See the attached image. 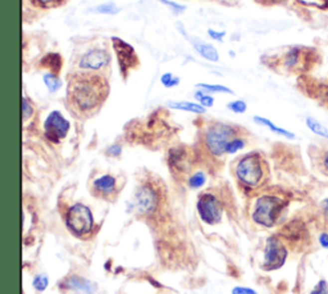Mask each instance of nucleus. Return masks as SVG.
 <instances>
[{
  "label": "nucleus",
  "mask_w": 328,
  "mask_h": 294,
  "mask_svg": "<svg viewBox=\"0 0 328 294\" xmlns=\"http://www.w3.org/2000/svg\"><path fill=\"white\" fill-rule=\"evenodd\" d=\"M111 60V55L103 49H93L87 51L80 60V67L85 69H100L107 66Z\"/></svg>",
  "instance_id": "obj_11"
},
{
  "label": "nucleus",
  "mask_w": 328,
  "mask_h": 294,
  "mask_svg": "<svg viewBox=\"0 0 328 294\" xmlns=\"http://www.w3.org/2000/svg\"><path fill=\"white\" fill-rule=\"evenodd\" d=\"M44 82L50 91H57L58 89L62 86V81H60L59 78L54 75L53 72L46 73V75L44 76Z\"/></svg>",
  "instance_id": "obj_19"
},
{
  "label": "nucleus",
  "mask_w": 328,
  "mask_h": 294,
  "mask_svg": "<svg viewBox=\"0 0 328 294\" xmlns=\"http://www.w3.org/2000/svg\"><path fill=\"white\" fill-rule=\"evenodd\" d=\"M236 175L242 184L248 186H258L264 176L262 158L259 154L250 153L245 156L237 165Z\"/></svg>",
  "instance_id": "obj_3"
},
{
  "label": "nucleus",
  "mask_w": 328,
  "mask_h": 294,
  "mask_svg": "<svg viewBox=\"0 0 328 294\" xmlns=\"http://www.w3.org/2000/svg\"><path fill=\"white\" fill-rule=\"evenodd\" d=\"M96 10H98L99 13H108V14H114V13L120 12V9H118V8H116L114 5H112V4H105V5H100Z\"/></svg>",
  "instance_id": "obj_28"
},
{
  "label": "nucleus",
  "mask_w": 328,
  "mask_h": 294,
  "mask_svg": "<svg viewBox=\"0 0 328 294\" xmlns=\"http://www.w3.org/2000/svg\"><path fill=\"white\" fill-rule=\"evenodd\" d=\"M108 154H111V156H118L121 154V147L120 145H113L108 149Z\"/></svg>",
  "instance_id": "obj_34"
},
{
  "label": "nucleus",
  "mask_w": 328,
  "mask_h": 294,
  "mask_svg": "<svg viewBox=\"0 0 328 294\" xmlns=\"http://www.w3.org/2000/svg\"><path fill=\"white\" fill-rule=\"evenodd\" d=\"M254 121L259 123V125H263V126H267L269 130H271V131L275 132V134H278V135L284 136V138H286V139H290V140H294V139L296 138L294 132L289 131V130H286V129H282V127L276 126L275 123L272 122L271 120H268V118L255 116V117H254Z\"/></svg>",
  "instance_id": "obj_14"
},
{
  "label": "nucleus",
  "mask_w": 328,
  "mask_h": 294,
  "mask_svg": "<svg viewBox=\"0 0 328 294\" xmlns=\"http://www.w3.org/2000/svg\"><path fill=\"white\" fill-rule=\"evenodd\" d=\"M244 147H245V141L242 140V139L235 138L232 141H231L230 144H228V147H227V153L228 154L236 153L237 150L242 149Z\"/></svg>",
  "instance_id": "obj_25"
},
{
  "label": "nucleus",
  "mask_w": 328,
  "mask_h": 294,
  "mask_svg": "<svg viewBox=\"0 0 328 294\" xmlns=\"http://www.w3.org/2000/svg\"><path fill=\"white\" fill-rule=\"evenodd\" d=\"M204 183H205V175L203 172H196L192 176L190 177V180H188V185L192 188V189H197L200 186H203Z\"/></svg>",
  "instance_id": "obj_21"
},
{
  "label": "nucleus",
  "mask_w": 328,
  "mask_h": 294,
  "mask_svg": "<svg viewBox=\"0 0 328 294\" xmlns=\"http://www.w3.org/2000/svg\"><path fill=\"white\" fill-rule=\"evenodd\" d=\"M66 287L67 288L76 291L78 293L84 294H94L95 292V285L89 280L80 278V276H71L66 280Z\"/></svg>",
  "instance_id": "obj_12"
},
{
  "label": "nucleus",
  "mask_w": 328,
  "mask_h": 294,
  "mask_svg": "<svg viewBox=\"0 0 328 294\" xmlns=\"http://www.w3.org/2000/svg\"><path fill=\"white\" fill-rule=\"evenodd\" d=\"M232 294H258L257 292L250 288H244V287H236L233 288Z\"/></svg>",
  "instance_id": "obj_30"
},
{
  "label": "nucleus",
  "mask_w": 328,
  "mask_h": 294,
  "mask_svg": "<svg viewBox=\"0 0 328 294\" xmlns=\"http://www.w3.org/2000/svg\"><path fill=\"white\" fill-rule=\"evenodd\" d=\"M209 35H210V36L215 40H222V37L226 35V32H223V31H222V32H217V31L209 30Z\"/></svg>",
  "instance_id": "obj_33"
},
{
  "label": "nucleus",
  "mask_w": 328,
  "mask_h": 294,
  "mask_svg": "<svg viewBox=\"0 0 328 294\" xmlns=\"http://www.w3.org/2000/svg\"><path fill=\"white\" fill-rule=\"evenodd\" d=\"M40 4H42V5L48 6V5H53V4L58 3V1H60V0H37Z\"/></svg>",
  "instance_id": "obj_35"
},
{
  "label": "nucleus",
  "mask_w": 328,
  "mask_h": 294,
  "mask_svg": "<svg viewBox=\"0 0 328 294\" xmlns=\"http://www.w3.org/2000/svg\"><path fill=\"white\" fill-rule=\"evenodd\" d=\"M161 82L165 87H173V86H177V85L179 84V78L178 77H174V76H173L172 73L168 72V73H164V75L162 76Z\"/></svg>",
  "instance_id": "obj_23"
},
{
  "label": "nucleus",
  "mask_w": 328,
  "mask_h": 294,
  "mask_svg": "<svg viewBox=\"0 0 328 294\" xmlns=\"http://www.w3.org/2000/svg\"><path fill=\"white\" fill-rule=\"evenodd\" d=\"M45 66L48 67H51V69H53V73L54 72H58L60 69V66H62V58H60V55L58 54H49L45 57L44 59V63Z\"/></svg>",
  "instance_id": "obj_18"
},
{
  "label": "nucleus",
  "mask_w": 328,
  "mask_h": 294,
  "mask_svg": "<svg viewBox=\"0 0 328 294\" xmlns=\"http://www.w3.org/2000/svg\"><path fill=\"white\" fill-rule=\"evenodd\" d=\"M195 98L200 102V104L203 105L204 108H208V107H212L214 104V99H213L212 96L208 95V94L203 93V91H197L195 93Z\"/></svg>",
  "instance_id": "obj_22"
},
{
  "label": "nucleus",
  "mask_w": 328,
  "mask_h": 294,
  "mask_svg": "<svg viewBox=\"0 0 328 294\" xmlns=\"http://www.w3.org/2000/svg\"><path fill=\"white\" fill-rule=\"evenodd\" d=\"M69 126V122L60 112L53 111L44 123L45 136L53 143H60V140L66 138L68 134Z\"/></svg>",
  "instance_id": "obj_8"
},
{
  "label": "nucleus",
  "mask_w": 328,
  "mask_h": 294,
  "mask_svg": "<svg viewBox=\"0 0 328 294\" xmlns=\"http://www.w3.org/2000/svg\"><path fill=\"white\" fill-rule=\"evenodd\" d=\"M170 108L179 109V111L191 112V113H204L205 108L201 104H196V103L190 102H169L168 103Z\"/></svg>",
  "instance_id": "obj_16"
},
{
  "label": "nucleus",
  "mask_w": 328,
  "mask_h": 294,
  "mask_svg": "<svg viewBox=\"0 0 328 294\" xmlns=\"http://www.w3.org/2000/svg\"><path fill=\"white\" fill-rule=\"evenodd\" d=\"M22 107H23V120H27L32 114V105L28 103L27 98H23V103H22Z\"/></svg>",
  "instance_id": "obj_29"
},
{
  "label": "nucleus",
  "mask_w": 328,
  "mask_h": 294,
  "mask_svg": "<svg viewBox=\"0 0 328 294\" xmlns=\"http://www.w3.org/2000/svg\"><path fill=\"white\" fill-rule=\"evenodd\" d=\"M322 208H323V211H325V212L328 215V197H327V198H326V199H323V202H322Z\"/></svg>",
  "instance_id": "obj_37"
},
{
  "label": "nucleus",
  "mask_w": 328,
  "mask_h": 294,
  "mask_svg": "<svg viewBox=\"0 0 328 294\" xmlns=\"http://www.w3.org/2000/svg\"><path fill=\"white\" fill-rule=\"evenodd\" d=\"M32 284H33V287L36 288V291L42 292L46 289V287H48L49 280H48V278H46V275H37L35 279H33Z\"/></svg>",
  "instance_id": "obj_24"
},
{
  "label": "nucleus",
  "mask_w": 328,
  "mask_h": 294,
  "mask_svg": "<svg viewBox=\"0 0 328 294\" xmlns=\"http://www.w3.org/2000/svg\"><path fill=\"white\" fill-rule=\"evenodd\" d=\"M305 123H307V127L311 130L313 134H316L317 136H320V138L323 139H328V127L325 126L322 122L317 120L314 117H307L305 120Z\"/></svg>",
  "instance_id": "obj_15"
},
{
  "label": "nucleus",
  "mask_w": 328,
  "mask_h": 294,
  "mask_svg": "<svg viewBox=\"0 0 328 294\" xmlns=\"http://www.w3.org/2000/svg\"><path fill=\"white\" fill-rule=\"evenodd\" d=\"M197 211L200 213V217L205 224L209 225H215L221 221L223 207L219 199L213 194H203L197 201Z\"/></svg>",
  "instance_id": "obj_7"
},
{
  "label": "nucleus",
  "mask_w": 328,
  "mask_h": 294,
  "mask_svg": "<svg viewBox=\"0 0 328 294\" xmlns=\"http://www.w3.org/2000/svg\"><path fill=\"white\" fill-rule=\"evenodd\" d=\"M114 188H116V179L111 175H104L94 181V190L96 194L102 195V197L112 194Z\"/></svg>",
  "instance_id": "obj_13"
},
{
  "label": "nucleus",
  "mask_w": 328,
  "mask_h": 294,
  "mask_svg": "<svg viewBox=\"0 0 328 294\" xmlns=\"http://www.w3.org/2000/svg\"><path fill=\"white\" fill-rule=\"evenodd\" d=\"M112 42H113L114 49H116V53L118 55V60H120V66L122 72L135 66V60H136V54H135V50L131 45H129L127 42H125L123 40L118 39V37H112Z\"/></svg>",
  "instance_id": "obj_10"
},
{
  "label": "nucleus",
  "mask_w": 328,
  "mask_h": 294,
  "mask_svg": "<svg viewBox=\"0 0 328 294\" xmlns=\"http://www.w3.org/2000/svg\"><path fill=\"white\" fill-rule=\"evenodd\" d=\"M197 87H203L205 91H210V93H228L233 94V91L228 87L223 86V85H210V84H197Z\"/></svg>",
  "instance_id": "obj_20"
},
{
  "label": "nucleus",
  "mask_w": 328,
  "mask_h": 294,
  "mask_svg": "<svg viewBox=\"0 0 328 294\" xmlns=\"http://www.w3.org/2000/svg\"><path fill=\"white\" fill-rule=\"evenodd\" d=\"M228 108L232 112H235V113H244L246 108H248V105H246L244 100H235V102L228 104Z\"/></svg>",
  "instance_id": "obj_26"
},
{
  "label": "nucleus",
  "mask_w": 328,
  "mask_h": 294,
  "mask_svg": "<svg viewBox=\"0 0 328 294\" xmlns=\"http://www.w3.org/2000/svg\"><path fill=\"white\" fill-rule=\"evenodd\" d=\"M318 242H320L321 247L325 249H328V234L327 233H322L318 238Z\"/></svg>",
  "instance_id": "obj_32"
},
{
  "label": "nucleus",
  "mask_w": 328,
  "mask_h": 294,
  "mask_svg": "<svg viewBox=\"0 0 328 294\" xmlns=\"http://www.w3.org/2000/svg\"><path fill=\"white\" fill-rule=\"evenodd\" d=\"M311 294H328L327 283H326L325 280H320L318 284L314 287L313 291L311 292Z\"/></svg>",
  "instance_id": "obj_27"
},
{
  "label": "nucleus",
  "mask_w": 328,
  "mask_h": 294,
  "mask_svg": "<svg viewBox=\"0 0 328 294\" xmlns=\"http://www.w3.org/2000/svg\"><path fill=\"white\" fill-rule=\"evenodd\" d=\"M323 167H325L328 172V150L325 153V156H323Z\"/></svg>",
  "instance_id": "obj_36"
},
{
  "label": "nucleus",
  "mask_w": 328,
  "mask_h": 294,
  "mask_svg": "<svg viewBox=\"0 0 328 294\" xmlns=\"http://www.w3.org/2000/svg\"><path fill=\"white\" fill-rule=\"evenodd\" d=\"M136 207L141 215H149L154 212L158 206V195L150 185L141 186L136 193Z\"/></svg>",
  "instance_id": "obj_9"
},
{
  "label": "nucleus",
  "mask_w": 328,
  "mask_h": 294,
  "mask_svg": "<svg viewBox=\"0 0 328 294\" xmlns=\"http://www.w3.org/2000/svg\"><path fill=\"white\" fill-rule=\"evenodd\" d=\"M161 1H162V3H164V4H167V5H169V8H172L174 12H181V10L185 9V6L178 5V4L173 3V1H169V0H161Z\"/></svg>",
  "instance_id": "obj_31"
},
{
  "label": "nucleus",
  "mask_w": 328,
  "mask_h": 294,
  "mask_svg": "<svg viewBox=\"0 0 328 294\" xmlns=\"http://www.w3.org/2000/svg\"><path fill=\"white\" fill-rule=\"evenodd\" d=\"M68 94L81 112H90L102 104L108 94V85L96 76H82L69 84Z\"/></svg>",
  "instance_id": "obj_1"
},
{
  "label": "nucleus",
  "mask_w": 328,
  "mask_h": 294,
  "mask_svg": "<svg viewBox=\"0 0 328 294\" xmlns=\"http://www.w3.org/2000/svg\"><path fill=\"white\" fill-rule=\"evenodd\" d=\"M287 260V249L284 243L277 237H271L266 243L264 248V270H277L284 266Z\"/></svg>",
  "instance_id": "obj_6"
},
{
  "label": "nucleus",
  "mask_w": 328,
  "mask_h": 294,
  "mask_svg": "<svg viewBox=\"0 0 328 294\" xmlns=\"http://www.w3.org/2000/svg\"><path fill=\"white\" fill-rule=\"evenodd\" d=\"M67 226L77 237L91 233L94 228V217L90 208L85 204L77 203L68 211L66 217Z\"/></svg>",
  "instance_id": "obj_5"
},
{
  "label": "nucleus",
  "mask_w": 328,
  "mask_h": 294,
  "mask_svg": "<svg viewBox=\"0 0 328 294\" xmlns=\"http://www.w3.org/2000/svg\"><path fill=\"white\" fill-rule=\"evenodd\" d=\"M235 135L236 130L232 126L224 123H215L206 131V147L214 156H222L227 153V147L235 139Z\"/></svg>",
  "instance_id": "obj_4"
},
{
  "label": "nucleus",
  "mask_w": 328,
  "mask_h": 294,
  "mask_svg": "<svg viewBox=\"0 0 328 294\" xmlns=\"http://www.w3.org/2000/svg\"><path fill=\"white\" fill-rule=\"evenodd\" d=\"M195 49L199 51V54L204 57L205 59L212 60V62H217L219 59V54L215 50L214 46L209 45V44H204V42H196L195 44Z\"/></svg>",
  "instance_id": "obj_17"
},
{
  "label": "nucleus",
  "mask_w": 328,
  "mask_h": 294,
  "mask_svg": "<svg viewBox=\"0 0 328 294\" xmlns=\"http://www.w3.org/2000/svg\"><path fill=\"white\" fill-rule=\"evenodd\" d=\"M285 202L276 195H262L255 202L253 220L258 225L272 228L280 217Z\"/></svg>",
  "instance_id": "obj_2"
}]
</instances>
